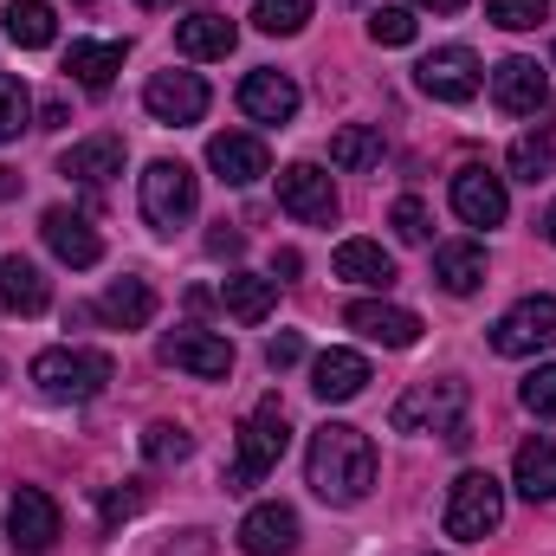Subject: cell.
Instances as JSON below:
<instances>
[{"instance_id":"cell-1","label":"cell","mask_w":556,"mask_h":556,"mask_svg":"<svg viewBox=\"0 0 556 556\" xmlns=\"http://www.w3.org/2000/svg\"><path fill=\"white\" fill-rule=\"evenodd\" d=\"M304 472H311V492L324 505H363L369 485H376V446L363 427L350 420H324L311 433V453H304Z\"/></svg>"},{"instance_id":"cell-2","label":"cell","mask_w":556,"mask_h":556,"mask_svg":"<svg viewBox=\"0 0 556 556\" xmlns=\"http://www.w3.org/2000/svg\"><path fill=\"white\" fill-rule=\"evenodd\" d=\"M466 402H472V389L459 376H427L395 402L389 420H395V433H446L459 446L466 440Z\"/></svg>"},{"instance_id":"cell-3","label":"cell","mask_w":556,"mask_h":556,"mask_svg":"<svg viewBox=\"0 0 556 556\" xmlns=\"http://www.w3.org/2000/svg\"><path fill=\"white\" fill-rule=\"evenodd\" d=\"M117 363L104 350H39L33 356V389L46 402H98L111 389Z\"/></svg>"},{"instance_id":"cell-4","label":"cell","mask_w":556,"mask_h":556,"mask_svg":"<svg viewBox=\"0 0 556 556\" xmlns=\"http://www.w3.org/2000/svg\"><path fill=\"white\" fill-rule=\"evenodd\" d=\"M285 446H291V420H285V408H278V395H273V402H260L247 415V427H240V459L227 466V492H253L278 459H285Z\"/></svg>"},{"instance_id":"cell-5","label":"cell","mask_w":556,"mask_h":556,"mask_svg":"<svg viewBox=\"0 0 556 556\" xmlns=\"http://www.w3.org/2000/svg\"><path fill=\"white\" fill-rule=\"evenodd\" d=\"M498 525H505V485L492 472H459L446 492V531L459 544H485Z\"/></svg>"},{"instance_id":"cell-6","label":"cell","mask_w":556,"mask_h":556,"mask_svg":"<svg viewBox=\"0 0 556 556\" xmlns=\"http://www.w3.org/2000/svg\"><path fill=\"white\" fill-rule=\"evenodd\" d=\"M194 201H201V188H194V168L188 162H149L142 168V220L155 227V233H175V227H188L194 220Z\"/></svg>"},{"instance_id":"cell-7","label":"cell","mask_w":556,"mask_h":556,"mask_svg":"<svg viewBox=\"0 0 556 556\" xmlns=\"http://www.w3.org/2000/svg\"><path fill=\"white\" fill-rule=\"evenodd\" d=\"M492 350H498V356H538V350H556V298H544V291L518 298V304L492 324Z\"/></svg>"},{"instance_id":"cell-8","label":"cell","mask_w":556,"mask_h":556,"mask_svg":"<svg viewBox=\"0 0 556 556\" xmlns=\"http://www.w3.org/2000/svg\"><path fill=\"white\" fill-rule=\"evenodd\" d=\"M415 85L433 98V104H472L479 85H485V72H479L472 46H440V52H427V59L415 65Z\"/></svg>"},{"instance_id":"cell-9","label":"cell","mask_w":556,"mask_h":556,"mask_svg":"<svg viewBox=\"0 0 556 556\" xmlns=\"http://www.w3.org/2000/svg\"><path fill=\"white\" fill-rule=\"evenodd\" d=\"M278 207L304 227H330L337 220V188L317 162H291V168H278Z\"/></svg>"},{"instance_id":"cell-10","label":"cell","mask_w":556,"mask_h":556,"mask_svg":"<svg viewBox=\"0 0 556 556\" xmlns=\"http://www.w3.org/2000/svg\"><path fill=\"white\" fill-rule=\"evenodd\" d=\"M155 356H162L168 369L201 376V382L233 376V343H227V337H214V330H168V337L155 343Z\"/></svg>"},{"instance_id":"cell-11","label":"cell","mask_w":556,"mask_h":556,"mask_svg":"<svg viewBox=\"0 0 556 556\" xmlns=\"http://www.w3.org/2000/svg\"><path fill=\"white\" fill-rule=\"evenodd\" d=\"M453 214H459L466 227H505V214H511L505 175H492V168L466 162V168L453 175Z\"/></svg>"},{"instance_id":"cell-12","label":"cell","mask_w":556,"mask_h":556,"mask_svg":"<svg viewBox=\"0 0 556 556\" xmlns=\"http://www.w3.org/2000/svg\"><path fill=\"white\" fill-rule=\"evenodd\" d=\"M142 104H149L155 124H201L214 98H207V85H201L194 72H155V78L142 85Z\"/></svg>"},{"instance_id":"cell-13","label":"cell","mask_w":556,"mask_h":556,"mask_svg":"<svg viewBox=\"0 0 556 556\" xmlns=\"http://www.w3.org/2000/svg\"><path fill=\"white\" fill-rule=\"evenodd\" d=\"M7 538H13V551H26V556L52 551L59 544V505H52V492L20 485L13 505H7Z\"/></svg>"},{"instance_id":"cell-14","label":"cell","mask_w":556,"mask_h":556,"mask_svg":"<svg viewBox=\"0 0 556 556\" xmlns=\"http://www.w3.org/2000/svg\"><path fill=\"white\" fill-rule=\"evenodd\" d=\"M492 104H498L505 117H538V111L551 104L544 65H538V59H505V65H492Z\"/></svg>"},{"instance_id":"cell-15","label":"cell","mask_w":556,"mask_h":556,"mask_svg":"<svg viewBox=\"0 0 556 556\" xmlns=\"http://www.w3.org/2000/svg\"><path fill=\"white\" fill-rule=\"evenodd\" d=\"M39 233H46V247H52L65 266H78V273L104 260V240H98V227H91L78 207H46V214H39Z\"/></svg>"},{"instance_id":"cell-16","label":"cell","mask_w":556,"mask_h":556,"mask_svg":"<svg viewBox=\"0 0 556 556\" xmlns=\"http://www.w3.org/2000/svg\"><path fill=\"white\" fill-rule=\"evenodd\" d=\"M343 324H350V330H363V337H369V343H382V350H415V343H420V317H415V311H402V304H382V298L350 304V311H343Z\"/></svg>"},{"instance_id":"cell-17","label":"cell","mask_w":556,"mask_h":556,"mask_svg":"<svg viewBox=\"0 0 556 556\" xmlns=\"http://www.w3.org/2000/svg\"><path fill=\"white\" fill-rule=\"evenodd\" d=\"M207 168H214L227 188H247V181H260V175L273 168V155H266V142H260V137L220 130V137L207 142Z\"/></svg>"},{"instance_id":"cell-18","label":"cell","mask_w":556,"mask_h":556,"mask_svg":"<svg viewBox=\"0 0 556 556\" xmlns=\"http://www.w3.org/2000/svg\"><path fill=\"white\" fill-rule=\"evenodd\" d=\"M240 551L247 556H291L298 551V511L291 505H253L240 518Z\"/></svg>"},{"instance_id":"cell-19","label":"cell","mask_w":556,"mask_h":556,"mask_svg":"<svg viewBox=\"0 0 556 556\" xmlns=\"http://www.w3.org/2000/svg\"><path fill=\"white\" fill-rule=\"evenodd\" d=\"M311 389H317V402H356V395L369 389V356H356V350H324V356L311 363Z\"/></svg>"},{"instance_id":"cell-20","label":"cell","mask_w":556,"mask_h":556,"mask_svg":"<svg viewBox=\"0 0 556 556\" xmlns=\"http://www.w3.org/2000/svg\"><path fill=\"white\" fill-rule=\"evenodd\" d=\"M240 111H247L253 124H291V117H298V85H291L285 72H247Z\"/></svg>"},{"instance_id":"cell-21","label":"cell","mask_w":556,"mask_h":556,"mask_svg":"<svg viewBox=\"0 0 556 556\" xmlns=\"http://www.w3.org/2000/svg\"><path fill=\"white\" fill-rule=\"evenodd\" d=\"M433 285H440L446 298H472V291L485 285V247H479V240H446V247H433Z\"/></svg>"},{"instance_id":"cell-22","label":"cell","mask_w":556,"mask_h":556,"mask_svg":"<svg viewBox=\"0 0 556 556\" xmlns=\"http://www.w3.org/2000/svg\"><path fill=\"white\" fill-rule=\"evenodd\" d=\"M59 175L85 181V188H104L111 175H124V142H117V137H85V142H72V149L59 155Z\"/></svg>"},{"instance_id":"cell-23","label":"cell","mask_w":556,"mask_h":556,"mask_svg":"<svg viewBox=\"0 0 556 556\" xmlns=\"http://www.w3.org/2000/svg\"><path fill=\"white\" fill-rule=\"evenodd\" d=\"M0 304L13 311V317H39L46 304H52V285H46V273L33 266V260H0Z\"/></svg>"},{"instance_id":"cell-24","label":"cell","mask_w":556,"mask_h":556,"mask_svg":"<svg viewBox=\"0 0 556 556\" xmlns=\"http://www.w3.org/2000/svg\"><path fill=\"white\" fill-rule=\"evenodd\" d=\"M233 39H240V33H233V20H227V13H207V7H201V13L175 20V46H181L188 59H227V52H233Z\"/></svg>"},{"instance_id":"cell-25","label":"cell","mask_w":556,"mask_h":556,"mask_svg":"<svg viewBox=\"0 0 556 556\" xmlns=\"http://www.w3.org/2000/svg\"><path fill=\"white\" fill-rule=\"evenodd\" d=\"M65 72H72L85 91H104V85L124 72V46H117V39H72V52H65Z\"/></svg>"},{"instance_id":"cell-26","label":"cell","mask_w":556,"mask_h":556,"mask_svg":"<svg viewBox=\"0 0 556 556\" xmlns=\"http://www.w3.org/2000/svg\"><path fill=\"white\" fill-rule=\"evenodd\" d=\"M220 304H227V317H240V324H266L278 304V278H260V273H233L220 285Z\"/></svg>"},{"instance_id":"cell-27","label":"cell","mask_w":556,"mask_h":556,"mask_svg":"<svg viewBox=\"0 0 556 556\" xmlns=\"http://www.w3.org/2000/svg\"><path fill=\"white\" fill-rule=\"evenodd\" d=\"M98 317H104L111 330H142V324L155 317V291H149L142 278H117V285L98 298Z\"/></svg>"},{"instance_id":"cell-28","label":"cell","mask_w":556,"mask_h":556,"mask_svg":"<svg viewBox=\"0 0 556 556\" xmlns=\"http://www.w3.org/2000/svg\"><path fill=\"white\" fill-rule=\"evenodd\" d=\"M330 266H337V278H350V285H376V291L395 285V260H389L376 240H343Z\"/></svg>"},{"instance_id":"cell-29","label":"cell","mask_w":556,"mask_h":556,"mask_svg":"<svg viewBox=\"0 0 556 556\" xmlns=\"http://www.w3.org/2000/svg\"><path fill=\"white\" fill-rule=\"evenodd\" d=\"M511 485L538 505V498H556V440H525L518 459H511Z\"/></svg>"},{"instance_id":"cell-30","label":"cell","mask_w":556,"mask_h":556,"mask_svg":"<svg viewBox=\"0 0 556 556\" xmlns=\"http://www.w3.org/2000/svg\"><path fill=\"white\" fill-rule=\"evenodd\" d=\"M0 20H7V39L26 46V52H39V46L59 39V13H52V0H7Z\"/></svg>"},{"instance_id":"cell-31","label":"cell","mask_w":556,"mask_h":556,"mask_svg":"<svg viewBox=\"0 0 556 556\" xmlns=\"http://www.w3.org/2000/svg\"><path fill=\"white\" fill-rule=\"evenodd\" d=\"M330 162H337V168H369V162H382V130H376V124H343V130L330 137Z\"/></svg>"},{"instance_id":"cell-32","label":"cell","mask_w":556,"mask_h":556,"mask_svg":"<svg viewBox=\"0 0 556 556\" xmlns=\"http://www.w3.org/2000/svg\"><path fill=\"white\" fill-rule=\"evenodd\" d=\"M505 162H511V175H518V181H531V188H538V181H551V175H556V137H518Z\"/></svg>"},{"instance_id":"cell-33","label":"cell","mask_w":556,"mask_h":556,"mask_svg":"<svg viewBox=\"0 0 556 556\" xmlns=\"http://www.w3.org/2000/svg\"><path fill=\"white\" fill-rule=\"evenodd\" d=\"M304 20H311V0H253V26L273 33V39L304 33Z\"/></svg>"},{"instance_id":"cell-34","label":"cell","mask_w":556,"mask_h":556,"mask_svg":"<svg viewBox=\"0 0 556 556\" xmlns=\"http://www.w3.org/2000/svg\"><path fill=\"white\" fill-rule=\"evenodd\" d=\"M194 453V440H188V427H175V420H155L149 433H142V459L149 466H175V459H188Z\"/></svg>"},{"instance_id":"cell-35","label":"cell","mask_w":556,"mask_h":556,"mask_svg":"<svg viewBox=\"0 0 556 556\" xmlns=\"http://www.w3.org/2000/svg\"><path fill=\"white\" fill-rule=\"evenodd\" d=\"M26 117H33V98H26V85L0 72V149H7V142H20Z\"/></svg>"},{"instance_id":"cell-36","label":"cell","mask_w":556,"mask_h":556,"mask_svg":"<svg viewBox=\"0 0 556 556\" xmlns=\"http://www.w3.org/2000/svg\"><path fill=\"white\" fill-rule=\"evenodd\" d=\"M544 13H551V0H485V20L505 33H531Z\"/></svg>"},{"instance_id":"cell-37","label":"cell","mask_w":556,"mask_h":556,"mask_svg":"<svg viewBox=\"0 0 556 556\" xmlns=\"http://www.w3.org/2000/svg\"><path fill=\"white\" fill-rule=\"evenodd\" d=\"M369 39L376 46H408L415 39V13L408 7H376L369 13Z\"/></svg>"},{"instance_id":"cell-38","label":"cell","mask_w":556,"mask_h":556,"mask_svg":"<svg viewBox=\"0 0 556 556\" xmlns=\"http://www.w3.org/2000/svg\"><path fill=\"white\" fill-rule=\"evenodd\" d=\"M389 227H395V240H408V247H427V233H433V220H427V207H420L415 194H402V201L389 207Z\"/></svg>"},{"instance_id":"cell-39","label":"cell","mask_w":556,"mask_h":556,"mask_svg":"<svg viewBox=\"0 0 556 556\" xmlns=\"http://www.w3.org/2000/svg\"><path fill=\"white\" fill-rule=\"evenodd\" d=\"M518 402H525V408H531L538 420H551V415H556V363H544V369H531V376H525Z\"/></svg>"},{"instance_id":"cell-40","label":"cell","mask_w":556,"mask_h":556,"mask_svg":"<svg viewBox=\"0 0 556 556\" xmlns=\"http://www.w3.org/2000/svg\"><path fill=\"white\" fill-rule=\"evenodd\" d=\"M207 253H214V260H240V253H247V233H240V227H227V220H220V227H214V233H207Z\"/></svg>"},{"instance_id":"cell-41","label":"cell","mask_w":556,"mask_h":556,"mask_svg":"<svg viewBox=\"0 0 556 556\" xmlns=\"http://www.w3.org/2000/svg\"><path fill=\"white\" fill-rule=\"evenodd\" d=\"M298 356H304V337H298V330H285V337L266 343V363H273V369H291Z\"/></svg>"},{"instance_id":"cell-42","label":"cell","mask_w":556,"mask_h":556,"mask_svg":"<svg viewBox=\"0 0 556 556\" xmlns=\"http://www.w3.org/2000/svg\"><path fill=\"white\" fill-rule=\"evenodd\" d=\"M137 505H142V492H111V498H104V518L117 525V518H130Z\"/></svg>"},{"instance_id":"cell-43","label":"cell","mask_w":556,"mask_h":556,"mask_svg":"<svg viewBox=\"0 0 556 556\" xmlns=\"http://www.w3.org/2000/svg\"><path fill=\"white\" fill-rule=\"evenodd\" d=\"M415 7H433V13H459L466 0H415Z\"/></svg>"},{"instance_id":"cell-44","label":"cell","mask_w":556,"mask_h":556,"mask_svg":"<svg viewBox=\"0 0 556 556\" xmlns=\"http://www.w3.org/2000/svg\"><path fill=\"white\" fill-rule=\"evenodd\" d=\"M544 233H551V240H556V207H551V214H544Z\"/></svg>"},{"instance_id":"cell-45","label":"cell","mask_w":556,"mask_h":556,"mask_svg":"<svg viewBox=\"0 0 556 556\" xmlns=\"http://www.w3.org/2000/svg\"><path fill=\"white\" fill-rule=\"evenodd\" d=\"M137 7H168V0H137Z\"/></svg>"},{"instance_id":"cell-46","label":"cell","mask_w":556,"mask_h":556,"mask_svg":"<svg viewBox=\"0 0 556 556\" xmlns=\"http://www.w3.org/2000/svg\"><path fill=\"white\" fill-rule=\"evenodd\" d=\"M0 382H7V363H0Z\"/></svg>"}]
</instances>
